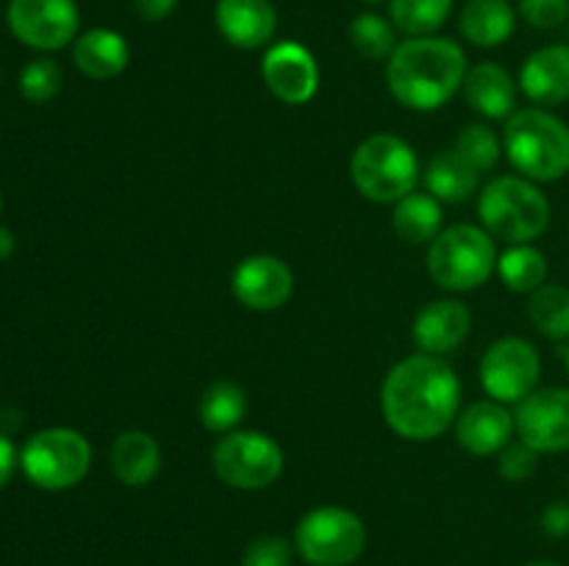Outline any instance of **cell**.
Segmentation results:
<instances>
[{"mask_svg":"<svg viewBox=\"0 0 569 566\" xmlns=\"http://www.w3.org/2000/svg\"><path fill=\"white\" fill-rule=\"evenodd\" d=\"M548 259L533 244H511L503 255H498V275L506 289L517 294H533L548 283Z\"/></svg>","mask_w":569,"mask_h":566,"instance_id":"26","label":"cell"},{"mask_svg":"<svg viewBox=\"0 0 569 566\" xmlns=\"http://www.w3.org/2000/svg\"><path fill=\"white\" fill-rule=\"evenodd\" d=\"M528 316L537 325L542 336L553 342H567L569 338V289L561 283H545L542 289L531 294L528 303Z\"/></svg>","mask_w":569,"mask_h":566,"instance_id":"28","label":"cell"},{"mask_svg":"<svg viewBox=\"0 0 569 566\" xmlns=\"http://www.w3.org/2000/svg\"><path fill=\"white\" fill-rule=\"evenodd\" d=\"M72 61L92 81H109V78L126 72L128 61H131V48H128L126 37L111 28H89L76 39Z\"/></svg>","mask_w":569,"mask_h":566,"instance_id":"20","label":"cell"},{"mask_svg":"<svg viewBox=\"0 0 569 566\" xmlns=\"http://www.w3.org/2000/svg\"><path fill=\"white\" fill-rule=\"evenodd\" d=\"M0 209H3V198H0Z\"/></svg>","mask_w":569,"mask_h":566,"instance_id":"42","label":"cell"},{"mask_svg":"<svg viewBox=\"0 0 569 566\" xmlns=\"http://www.w3.org/2000/svg\"><path fill=\"white\" fill-rule=\"evenodd\" d=\"M17 469V449L6 433H0V488L11 481Z\"/></svg>","mask_w":569,"mask_h":566,"instance_id":"37","label":"cell"},{"mask_svg":"<svg viewBox=\"0 0 569 566\" xmlns=\"http://www.w3.org/2000/svg\"><path fill=\"white\" fill-rule=\"evenodd\" d=\"M528 566H561V564H556V560H533V564Z\"/></svg>","mask_w":569,"mask_h":566,"instance_id":"40","label":"cell"},{"mask_svg":"<svg viewBox=\"0 0 569 566\" xmlns=\"http://www.w3.org/2000/svg\"><path fill=\"white\" fill-rule=\"evenodd\" d=\"M520 89L539 109L569 100V44H545L533 50L520 70Z\"/></svg>","mask_w":569,"mask_h":566,"instance_id":"18","label":"cell"},{"mask_svg":"<svg viewBox=\"0 0 569 566\" xmlns=\"http://www.w3.org/2000/svg\"><path fill=\"white\" fill-rule=\"evenodd\" d=\"M561 358H565V366H567V372H569V344H565V347H561Z\"/></svg>","mask_w":569,"mask_h":566,"instance_id":"39","label":"cell"},{"mask_svg":"<svg viewBox=\"0 0 569 566\" xmlns=\"http://www.w3.org/2000/svg\"><path fill=\"white\" fill-rule=\"evenodd\" d=\"M365 547V522L339 505H320L295 527V549L309 566H350L361 558Z\"/></svg>","mask_w":569,"mask_h":566,"instance_id":"8","label":"cell"},{"mask_svg":"<svg viewBox=\"0 0 569 566\" xmlns=\"http://www.w3.org/2000/svg\"><path fill=\"white\" fill-rule=\"evenodd\" d=\"M365 3H383V0H365Z\"/></svg>","mask_w":569,"mask_h":566,"instance_id":"41","label":"cell"},{"mask_svg":"<svg viewBox=\"0 0 569 566\" xmlns=\"http://www.w3.org/2000/svg\"><path fill=\"white\" fill-rule=\"evenodd\" d=\"M283 464L281 444L259 431H231L211 449L214 475L242 492L272 486L283 475Z\"/></svg>","mask_w":569,"mask_h":566,"instance_id":"9","label":"cell"},{"mask_svg":"<svg viewBox=\"0 0 569 566\" xmlns=\"http://www.w3.org/2000/svg\"><path fill=\"white\" fill-rule=\"evenodd\" d=\"M422 178H426L428 194H433L439 203H465L478 192V183H481V172L453 148L433 155Z\"/></svg>","mask_w":569,"mask_h":566,"instance_id":"23","label":"cell"},{"mask_svg":"<svg viewBox=\"0 0 569 566\" xmlns=\"http://www.w3.org/2000/svg\"><path fill=\"white\" fill-rule=\"evenodd\" d=\"M515 427L520 442L542 453L569 449V388H537L522 403H517Z\"/></svg>","mask_w":569,"mask_h":566,"instance_id":"12","label":"cell"},{"mask_svg":"<svg viewBox=\"0 0 569 566\" xmlns=\"http://www.w3.org/2000/svg\"><path fill=\"white\" fill-rule=\"evenodd\" d=\"M542 530L550 538H567L569 536V503L559 499V503H550L542 511Z\"/></svg>","mask_w":569,"mask_h":566,"instance_id":"35","label":"cell"},{"mask_svg":"<svg viewBox=\"0 0 569 566\" xmlns=\"http://www.w3.org/2000/svg\"><path fill=\"white\" fill-rule=\"evenodd\" d=\"M11 33L33 50H61L78 39L81 11L76 0H11L6 9Z\"/></svg>","mask_w":569,"mask_h":566,"instance_id":"11","label":"cell"},{"mask_svg":"<svg viewBox=\"0 0 569 566\" xmlns=\"http://www.w3.org/2000/svg\"><path fill=\"white\" fill-rule=\"evenodd\" d=\"M20 466L33 486L44 492H64L87 477L92 447L87 436L72 427H44L26 442Z\"/></svg>","mask_w":569,"mask_h":566,"instance_id":"7","label":"cell"},{"mask_svg":"<svg viewBox=\"0 0 569 566\" xmlns=\"http://www.w3.org/2000/svg\"><path fill=\"white\" fill-rule=\"evenodd\" d=\"M503 150L528 181H559L569 172V125L539 105L520 109L506 120Z\"/></svg>","mask_w":569,"mask_h":566,"instance_id":"3","label":"cell"},{"mask_svg":"<svg viewBox=\"0 0 569 566\" xmlns=\"http://www.w3.org/2000/svg\"><path fill=\"white\" fill-rule=\"evenodd\" d=\"M176 6H178V0H133V9H137V14L148 22L167 20V17L176 11Z\"/></svg>","mask_w":569,"mask_h":566,"instance_id":"36","label":"cell"},{"mask_svg":"<svg viewBox=\"0 0 569 566\" xmlns=\"http://www.w3.org/2000/svg\"><path fill=\"white\" fill-rule=\"evenodd\" d=\"M453 150H459V153L465 155L478 172H487L500 161L503 144H500V139L495 137L492 128L481 125V122H470V125H465L459 131V137H456L453 142Z\"/></svg>","mask_w":569,"mask_h":566,"instance_id":"30","label":"cell"},{"mask_svg":"<svg viewBox=\"0 0 569 566\" xmlns=\"http://www.w3.org/2000/svg\"><path fill=\"white\" fill-rule=\"evenodd\" d=\"M542 375L539 350L528 338H498L481 358V386L498 403H522Z\"/></svg>","mask_w":569,"mask_h":566,"instance_id":"10","label":"cell"},{"mask_svg":"<svg viewBox=\"0 0 569 566\" xmlns=\"http://www.w3.org/2000/svg\"><path fill=\"white\" fill-rule=\"evenodd\" d=\"M350 178L372 203H398L415 192L420 181V161L406 139L395 133H372L356 148Z\"/></svg>","mask_w":569,"mask_h":566,"instance_id":"5","label":"cell"},{"mask_svg":"<svg viewBox=\"0 0 569 566\" xmlns=\"http://www.w3.org/2000/svg\"><path fill=\"white\" fill-rule=\"evenodd\" d=\"M392 225L406 242H433L442 233V203L433 194H406L395 203Z\"/></svg>","mask_w":569,"mask_h":566,"instance_id":"24","label":"cell"},{"mask_svg":"<svg viewBox=\"0 0 569 566\" xmlns=\"http://www.w3.org/2000/svg\"><path fill=\"white\" fill-rule=\"evenodd\" d=\"M517 9L531 28L550 31V28H559L561 22H567L569 0H520Z\"/></svg>","mask_w":569,"mask_h":566,"instance_id":"34","label":"cell"},{"mask_svg":"<svg viewBox=\"0 0 569 566\" xmlns=\"http://www.w3.org/2000/svg\"><path fill=\"white\" fill-rule=\"evenodd\" d=\"M517 28V11L509 0H467L459 31L476 48H498Z\"/></svg>","mask_w":569,"mask_h":566,"instance_id":"22","label":"cell"},{"mask_svg":"<svg viewBox=\"0 0 569 566\" xmlns=\"http://www.w3.org/2000/svg\"><path fill=\"white\" fill-rule=\"evenodd\" d=\"M472 314L459 300H433L417 314L411 336L422 353L445 355L453 353L470 336Z\"/></svg>","mask_w":569,"mask_h":566,"instance_id":"17","label":"cell"},{"mask_svg":"<svg viewBox=\"0 0 569 566\" xmlns=\"http://www.w3.org/2000/svg\"><path fill=\"white\" fill-rule=\"evenodd\" d=\"M14 247H17L14 233H11L9 228H0V261L11 259V255H14Z\"/></svg>","mask_w":569,"mask_h":566,"instance_id":"38","label":"cell"},{"mask_svg":"<svg viewBox=\"0 0 569 566\" xmlns=\"http://www.w3.org/2000/svg\"><path fill=\"white\" fill-rule=\"evenodd\" d=\"M267 89L287 105H303L320 89V67L300 42L272 44L261 61Z\"/></svg>","mask_w":569,"mask_h":566,"instance_id":"13","label":"cell"},{"mask_svg":"<svg viewBox=\"0 0 569 566\" xmlns=\"http://www.w3.org/2000/svg\"><path fill=\"white\" fill-rule=\"evenodd\" d=\"M242 566H292V544L276 533L253 538L244 547Z\"/></svg>","mask_w":569,"mask_h":566,"instance_id":"32","label":"cell"},{"mask_svg":"<svg viewBox=\"0 0 569 566\" xmlns=\"http://www.w3.org/2000/svg\"><path fill=\"white\" fill-rule=\"evenodd\" d=\"M248 414V394L233 381H214L198 403V416L206 431L231 433Z\"/></svg>","mask_w":569,"mask_h":566,"instance_id":"25","label":"cell"},{"mask_svg":"<svg viewBox=\"0 0 569 566\" xmlns=\"http://www.w3.org/2000/svg\"><path fill=\"white\" fill-rule=\"evenodd\" d=\"M483 231L509 244H531L550 225V200L522 175H500L478 198Z\"/></svg>","mask_w":569,"mask_h":566,"instance_id":"4","label":"cell"},{"mask_svg":"<svg viewBox=\"0 0 569 566\" xmlns=\"http://www.w3.org/2000/svg\"><path fill=\"white\" fill-rule=\"evenodd\" d=\"M161 469V447L150 433L122 431L111 444V472L120 483L142 488L156 481Z\"/></svg>","mask_w":569,"mask_h":566,"instance_id":"21","label":"cell"},{"mask_svg":"<svg viewBox=\"0 0 569 566\" xmlns=\"http://www.w3.org/2000/svg\"><path fill=\"white\" fill-rule=\"evenodd\" d=\"M231 292L244 309L278 311L295 292V275L287 261L270 253L248 255L233 270Z\"/></svg>","mask_w":569,"mask_h":566,"instance_id":"14","label":"cell"},{"mask_svg":"<svg viewBox=\"0 0 569 566\" xmlns=\"http://www.w3.org/2000/svg\"><path fill=\"white\" fill-rule=\"evenodd\" d=\"M214 22L233 48L259 50L276 37L278 14L270 0H217Z\"/></svg>","mask_w":569,"mask_h":566,"instance_id":"15","label":"cell"},{"mask_svg":"<svg viewBox=\"0 0 569 566\" xmlns=\"http://www.w3.org/2000/svg\"><path fill=\"white\" fill-rule=\"evenodd\" d=\"M395 31H398V28L392 26V20L376 14V11H365V14H359L353 22H350L348 37H350V44H353V48L359 50V55H365V59L389 61V55H392L395 48H398Z\"/></svg>","mask_w":569,"mask_h":566,"instance_id":"29","label":"cell"},{"mask_svg":"<svg viewBox=\"0 0 569 566\" xmlns=\"http://www.w3.org/2000/svg\"><path fill=\"white\" fill-rule=\"evenodd\" d=\"M515 431V414H509V408L498 400L472 403L456 416V438L472 455L500 453Z\"/></svg>","mask_w":569,"mask_h":566,"instance_id":"16","label":"cell"},{"mask_svg":"<svg viewBox=\"0 0 569 566\" xmlns=\"http://www.w3.org/2000/svg\"><path fill=\"white\" fill-rule=\"evenodd\" d=\"M539 466V453L533 447H528L526 442H509L500 449L498 472L500 477L511 483H522L537 472Z\"/></svg>","mask_w":569,"mask_h":566,"instance_id":"33","label":"cell"},{"mask_svg":"<svg viewBox=\"0 0 569 566\" xmlns=\"http://www.w3.org/2000/svg\"><path fill=\"white\" fill-rule=\"evenodd\" d=\"M461 383L442 355L417 353L389 370L381 388L383 420L409 442L442 436L459 416Z\"/></svg>","mask_w":569,"mask_h":566,"instance_id":"1","label":"cell"},{"mask_svg":"<svg viewBox=\"0 0 569 566\" xmlns=\"http://www.w3.org/2000/svg\"><path fill=\"white\" fill-rule=\"evenodd\" d=\"M465 100L472 111L489 120H509L517 105V83L506 67L483 61L465 78Z\"/></svg>","mask_w":569,"mask_h":566,"instance_id":"19","label":"cell"},{"mask_svg":"<svg viewBox=\"0 0 569 566\" xmlns=\"http://www.w3.org/2000/svg\"><path fill=\"white\" fill-rule=\"evenodd\" d=\"M498 270L492 233L478 225H450L428 247V272L448 292H472Z\"/></svg>","mask_w":569,"mask_h":566,"instance_id":"6","label":"cell"},{"mask_svg":"<svg viewBox=\"0 0 569 566\" xmlns=\"http://www.w3.org/2000/svg\"><path fill=\"white\" fill-rule=\"evenodd\" d=\"M467 53L456 39L411 37L387 61V87L411 111H437L465 87Z\"/></svg>","mask_w":569,"mask_h":566,"instance_id":"2","label":"cell"},{"mask_svg":"<svg viewBox=\"0 0 569 566\" xmlns=\"http://www.w3.org/2000/svg\"><path fill=\"white\" fill-rule=\"evenodd\" d=\"M61 67L53 59H33L20 72V92L28 103H48L61 92Z\"/></svg>","mask_w":569,"mask_h":566,"instance_id":"31","label":"cell"},{"mask_svg":"<svg viewBox=\"0 0 569 566\" xmlns=\"http://www.w3.org/2000/svg\"><path fill=\"white\" fill-rule=\"evenodd\" d=\"M453 0H389V20L406 37H433L448 22Z\"/></svg>","mask_w":569,"mask_h":566,"instance_id":"27","label":"cell"}]
</instances>
